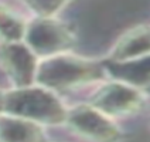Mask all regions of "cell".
Segmentation results:
<instances>
[{"label":"cell","mask_w":150,"mask_h":142,"mask_svg":"<svg viewBox=\"0 0 150 142\" xmlns=\"http://www.w3.org/2000/svg\"><path fill=\"white\" fill-rule=\"evenodd\" d=\"M106 78L102 60L64 51L38 60L35 84L52 91L65 92Z\"/></svg>","instance_id":"cell-1"},{"label":"cell","mask_w":150,"mask_h":142,"mask_svg":"<svg viewBox=\"0 0 150 142\" xmlns=\"http://www.w3.org/2000/svg\"><path fill=\"white\" fill-rule=\"evenodd\" d=\"M25 24L27 21L20 14L0 3V43L23 40Z\"/></svg>","instance_id":"cell-10"},{"label":"cell","mask_w":150,"mask_h":142,"mask_svg":"<svg viewBox=\"0 0 150 142\" xmlns=\"http://www.w3.org/2000/svg\"><path fill=\"white\" fill-rule=\"evenodd\" d=\"M37 16H57L72 0H23Z\"/></svg>","instance_id":"cell-11"},{"label":"cell","mask_w":150,"mask_h":142,"mask_svg":"<svg viewBox=\"0 0 150 142\" xmlns=\"http://www.w3.org/2000/svg\"><path fill=\"white\" fill-rule=\"evenodd\" d=\"M64 125L74 134L91 141H117L122 136L115 119L92 107L89 102L67 108Z\"/></svg>","instance_id":"cell-5"},{"label":"cell","mask_w":150,"mask_h":142,"mask_svg":"<svg viewBox=\"0 0 150 142\" xmlns=\"http://www.w3.org/2000/svg\"><path fill=\"white\" fill-rule=\"evenodd\" d=\"M3 97H4V90L0 88V112H3Z\"/></svg>","instance_id":"cell-12"},{"label":"cell","mask_w":150,"mask_h":142,"mask_svg":"<svg viewBox=\"0 0 150 142\" xmlns=\"http://www.w3.org/2000/svg\"><path fill=\"white\" fill-rule=\"evenodd\" d=\"M150 31L147 24H137L126 30L113 44L109 51L108 60L112 61H129L149 56Z\"/></svg>","instance_id":"cell-8"},{"label":"cell","mask_w":150,"mask_h":142,"mask_svg":"<svg viewBox=\"0 0 150 142\" xmlns=\"http://www.w3.org/2000/svg\"><path fill=\"white\" fill-rule=\"evenodd\" d=\"M23 41L38 59L71 51L76 36L69 26L55 16H37L27 21Z\"/></svg>","instance_id":"cell-3"},{"label":"cell","mask_w":150,"mask_h":142,"mask_svg":"<svg viewBox=\"0 0 150 142\" xmlns=\"http://www.w3.org/2000/svg\"><path fill=\"white\" fill-rule=\"evenodd\" d=\"M38 60L23 40L0 43V67L13 87H25L35 83Z\"/></svg>","instance_id":"cell-6"},{"label":"cell","mask_w":150,"mask_h":142,"mask_svg":"<svg viewBox=\"0 0 150 142\" xmlns=\"http://www.w3.org/2000/svg\"><path fill=\"white\" fill-rule=\"evenodd\" d=\"M102 64L105 68V74L110 80H117L133 85L142 90L143 92L149 94L150 87V64L149 56H144L136 60L129 61H112L103 59Z\"/></svg>","instance_id":"cell-7"},{"label":"cell","mask_w":150,"mask_h":142,"mask_svg":"<svg viewBox=\"0 0 150 142\" xmlns=\"http://www.w3.org/2000/svg\"><path fill=\"white\" fill-rule=\"evenodd\" d=\"M3 112L27 118L44 126H59L65 124L67 107L55 91L34 83L4 90Z\"/></svg>","instance_id":"cell-2"},{"label":"cell","mask_w":150,"mask_h":142,"mask_svg":"<svg viewBox=\"0 0 150 142\" xmlns=\"http://www.w3.org/2000/svg\"><path fill=\"white\" fill-rule=\"evenodd\" d=\"M45 139L44 125L27 118L0 112V142H40Z\"/></svg>","instance_id":"cell-9"},{"label":"cell","mask_w":150,"mask_h":142,"mask_svg":"<svg viewBox=\"0 0 150 142\" xmlns=\"http://www.w3.org/2000/svg\"><path fill=\"white\" fill-rule=\"evenodd\" d=\"M147 94L133 85L109 80L103 83L89 98V104L110 118L133 115L142 109Z\"/></svg>","instance_id":"cell-4"}]
</instances>
